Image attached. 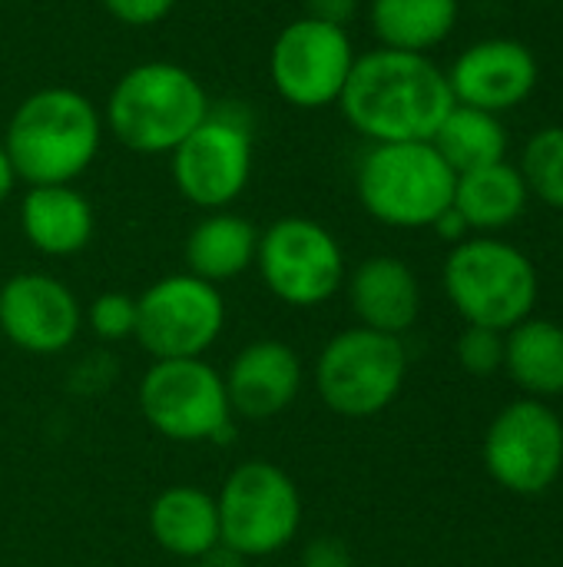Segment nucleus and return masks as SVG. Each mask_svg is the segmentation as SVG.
I'll list each match as a JSON object with an SVG mask.
<instances>
[{
  "label": "nucleus",
  "instance_id": "obj_9",
  "mask_svg": "<svg viewBox=\"0 0 563 567\" xmlns=\"http://www.w3.org/2000/svg\"><path fill=\"white\" fill-rule=\"evenodd\" d=\"M256 269L265 289L292 306L315 309L345 286V252L329 226L309 216H282L259 233Z\"/></svg>",
  "mask_w": 563,
  "mask_h": 567
},
{
  "label": "nucleus",
  "instance_id": "obj_25",
  "mask_svg": "<svg viewBox=\"0 0 563 567\" xmlns=\"http://www.w3.org/2000/svg\"><path fill=\"white\" fill-rule=\"evenodd\" d=\"M518 169L534 199L563 213V126L538 130L524 143Z\"/></svg>",
  "mask_w": 563,
  "mask_h": 567
},
{
  "label": "nucleus",
  "instance_id": "obj_2",
  "mask_svg": "<svg viewBox=\"0 0 563 567\" xmlns=\"http://www.w3.org/2000/svg\"><path fill=\"white\" fill-rule=\"evenodd\" d=\"M0 143L20 183H76L100 153L103 113L73 86H43L17 103Z\"/></svg>",
  "mask_w": 563,
  "mask_h": 567
},
{
  "label": "nucleus",
  "instance_id": "obj_26",
  "mask_svg": "<svg viewBox=\"0 0 563 567\" xmlns=\"http://www.w3.org/2000/svg\"><path fill=\"white\" fill-rule=\"evenodd\" d=\"M86 326L103 342H123L136 332V296L100 292L86 309Z\"/></svg>",
  "mask_w": 563,
  "mask_h": 567
},
{
  "label": "nucleus",
  "instance_id": "obj_11",
  "mask_svg": "<svg viewBox=\"0 0 563 567\" xmlns=\"http://www.w3.org/2000/svg\"><path fill=\"white\" fill-rule=\"evenodd\" d=\"M226 329V302L219 286L192 272L156 279L136 296L133 339L159 359H202Z\"/></svg>",
  "mask_w": 563,
  "mask_h": 567
},
{
  "label": "nucleus",
  "instance_id": "obj_5",
  "mask_svg": "<svg viewBox=\"0 0 563 567\" xmlns=\"http://www.w3.org/2000/svg\"><path fill=\"white\" fill-rule=\"evenodd\" d=\"M458 173L441 159L431 140L368 143L355 169L362 209L392 229H431L451 206Z\"/></svg>",
  "mask_w": 563,
  "mask_h": 567
},
{
  "label": "nucleus",
  "instance_id": "obj_33",
  "mask_svg": "<svg viewBox=\"0 0 563 567\" xmlns=\"http://www.w3.org/2000/svg\"><path fill=\"white\" fill-rule=\"evenodd\" d=\"M561 236H563V213H561Z\"/></svg>",
  "mask_w": 563,
  "mask_h": 567
},
{
  "label": "nucleus",
  "instance_id": "obj_29",
  "mask_svg": "<svg viewBox=\"0 0 563 567\" xmlns=\"http://www.w3.org/2000/svg\"><path fill=\"white\" fill-rule=\"evenodd\" d=\"M302 567H352V555L338 538H315L302 555Z\"/></svg>",
  "mask_w": 563,
  "mask_h": 567
},
{
  "label": "nucleus",
  "instance_id": "obj_14",
  "mask_svg": "<svg viewBox=\"0 0 563 567\" xmlns=\"http://www.w3.org/2000/svg\"><path fill=\"white\" fill-rule=\"evenodd\" d=\"M83 309L66 282L50 272H17L0 286V332L30 355H56L80 336Z\"/></svg>",
  "mask_w": 563,
  "mask_h": 567
},
{
  "label": "nucleus",
  "instance_id": "obj_15",
  "mask_svg": "<svg viewBox=\"0 0 563 567\" xmlns=\"http://www.w3.org/2000/svg\"><path fill=\"white\" fill-rule=\"evenodd\" d=\"M445 73L455 103L501 116L538 90L541 63L534 50L514 37H484L465 47Z\"/></svg>",
  "mask_w": 563,
  "mask_h": 567
},
{
  "label": "nucleus",
  "instance_id": "obj_10",
  "mask_svg": "<svg viewBox=\"0 0 563 567\" xmlns=\"http://www.w3.org/2000/svg\"><path fill=\"white\" fill-rule=\"evenodd\" d=\"M139 412L169 442H216L232 429L222 372L206 359H159L139 382Z\"/></svg>",
  "mask_w": 563,
  "mask_h": 567
},
{
  "label": "nucleus",
  "instance_id": "obj_6",
  "mask_svg": "<svg viewBox=\"0 0 563 567\" xmlns=\"http://www.w3.org/2000/svg\"><path fill=\"white\" fill-rule=\"evenodd\" d=\"M222 548L236 558H269L285 551L302 528V495L292 475L265 458L236 465L219 495Z\"/></svg>",
  "mask_w": 563,
  "mask_h": 567
},
{
  "label": "nucleus",
  "instance_id": "obj_12",
  "mask_svg": "<svg viewBox=\"0 0 563 567\" xmlns=\"http://www.w3.org/2000/svg\"><path fill=\"white\" fill-rule=\"evenodd\" d=\"M355 56L348 27L299 17L279 30L269 50V76L289 106L325 110L338 103Z\"/></svg>",
  "mask_w": 563,
  "mask_h": 567
},
{
  "label": "nucleus",
  "instance_id": "obj_7",
  "mask_svg": "<svg viewBox=\"0 0 563 567\" xmlns=\"http://www.w3.org/2000/svg\"><path fill=\"white\" fill-rule=\"evenodd\" d=\"M408 355L402 339L355 326L332 336L315 359V392L342 419H375L402 392Z\"/></svg>",
  "mask_w": 563,
  "mask_h": 567
},
{
  "label": "nucleus",
  "instance_id": "obj_4",
  "mask_svg": "<svg viewBox=\"0 0 563 567\" xmlns=\"http://www.w3.org/2000/svg\"><path fill=\"white\" fill-rule=\"evenodd\" d=\"M441 282L448 302L468 326L494 332L531 319L541 292L531 256L498 236H468L451 246Z\"/></svg>",
  "mask_w": 563,
  "mask_h": 567
},
{
  "label": "nucleus",
  "instance_id": "obj_16",
  "mask_svg": "<svg viewBox=\"0 0 563 567\" xmlns=\"http://www.w3.org/2000/svg\"><path fill=\"white\" fill-rule=\"evenodd\" d=\"M232 415L265 422L282 415L302 392V362L289 342L259 339L239 349L222 375Z\"/></svg>",
  "mask_w": 563,
  "mask_h": 567
},
{
  "label": "nucleus",
  "instance_id": "obj_24",
  "mask_svg": "<svg viewBox=\"0 0 563 567\" xmlns=\"http://www.w3.org/2000/svg\"><path fill=\"white\" fill-rule=\"evenodd\" d=\"M431 146L455 173L508 159V130L498 113L455 103L431 136Z\"/></svg>",
  "mask_w": 563,
  "mask_h": 567
},
{
  "label": "nucleus",
  "instance_id": "obj_23",
  "mask_svg": "<svg viewBox=\"0 0 563 567\" xmlns=\"http://www.w3.org/2000/svg\"><path fill=\"white\" fill-rule=\"evenodd\" d=\"M458 0H372L368 23L378 47L405 53H431L458 27Z\"/></svg>",
  "mask_w": 563,
  "mask_h": 567
},
{
  "label": "nucleus",
  "instance_id": "obj_20",
  "mask_svg": "<svg viewBox=\"0 0 563 567\" xmlns=\"http://www.w3.org/2000/svg\"><path fill=\"white\" fill-rule=\"evenodd\" d=\"M256 249L259 229L252 226V219L229 209H216L206 213L186 236V272L202 282L222 286L256 266Z\"/></svg>",
  "mask_w": 563,
  "mask_h": 567
},
{
  "label": "nucleus",
  "instance_id": "obj_17",
  "mask_svg": "<svg viewBox=\"0 0 563 567\" xmlns=\"http://www.w3.org/2000/svg\"><path fill=\"white\" fill-rule=\"evenodd\" d=\"M358 326L402 339L421 316V286L398 256H372L345 276Z\"/></svg>",
  "mask_w": 563,
  "mask_h": 567
},
{
  "label": "nucleus",
  "instance_id": "obj_27",
  "mask_svg": "<svg viewBox=\"0 0 563 567\" xmlns=\"http://www.w3.org/2000/svg\"><path fill=\"white\" fill-rule=\"evenodd\" d=\"M458 365L471 375H494L504 369V332L468 326L455 346Z\"/></svg>",
  "mask_w": 563,
  "mask_h": 567
},
{
  "label": "nucleus",
  "instance_id": "obj_22",
  "mask_svg": "<svg viewBox=\"0 0 563 567\" xmlns=\"http://www.w3.org/2000/svg\"><path fill=\"white\" fill-rule=\"evenodd\" d=\"M504 372L528 399L563 395V326L551 319H524L504 332Z\"/></svg>",
  "mask_w": 563,
  "mask_h": 567
},
{
  "label": "nucleus",
  "instance_id": "obj_3",
  "mask_svg": "<svg viewBox=\"0 0 563 567\" xmlns=\"http://www.w3.org/2000/svg\"><path fill=\"white\" fill-rule=\"evenodd\" d=\"M212 103L199 76L173 60L129 66L110 90L103 126L139 156L173 153L206 116Z\"/></svg>",
  "mask_w": 563,
  "mask_h": 567
},
{
  "label": "nucleus",
  "instance_id": "obj_30",
  "mask_svg": "<svg viewBox=\"0 0 563 567\" xmlns=\"http://www.w3.org/2000/svg\"><path fill=\"white\" fill-rule=\"evenodd\" d=\"M358 3L362 0H305V7H309L305 17H315V20H325L335 27H348L352 17L358 13Z\"/></svg>",
  "mask_w": 563,
  "mask_h": 567
},
{
  "label": "nucleus",
  "instance_id": "obj_18",
  "mask_svg": "<svg viewBox=\"0 0 563 567\" xmlns=\"http://www.w3.org/2000/svg\"><path fill=\"white\" fill-rule=\"evenodd\" d=\"M96 216L90 199L73 186H27L20 199V233L43 256H76L90 246Z\"/></svg>",
  "mask_w": 563,
  "mask_h": 567
},
{
  "label": "nucleus",
  "instance_id": "obj_13",
  "mask_svg": "<svg viewBox=\"0 0 563 567\" xmlns=\"http://www.w3.org/2000/svg\"><path fill=\"white\" fill-rule=\"evenodd\" d=\"M484 468L511 495H544L563 472V422L541 399H518L484 435Z\"/></svg>",
  "mask_w": 563,
  "mask_h": 567
},
{
  "label": "nucleus",
  "instance_id": "obj_28",
  "mask_svg": "<svg viewBox=\"0 0 563 567\" xmlns=\"http://www.w3.org/2000/svg\"><path fill=\"white\" fill-rule=\"evenodd\" d=\"M100 3L123 27H156L176 7V0H100Z\"/></svg>",
  "mask_w": 563,
  "mask_h": 567
},
{
  "label": "nucleus",
  "instance_id": "obj_19",
  "mask_svg": "<svg viewBox=\"0 0 563 567\" xmlns=\"http://www.w3.org/2000/svg\"><path fill=\"white\" fill-rule=\"evenodd\" d=\"M153 542L186 561H202L222 548L216 495L199 485H173L159 492L149 505Z\"/></svg>",
  "mask_w": 563,
  "mask_h": 567
},
{
  "label": "nucleus",
  "instance_id": "obj_31",
  "mask_svg": "<svg viewBox=\"0 0 563 567\" xmlns=\"http://www.w3.org/2000/svg\"><path fill=\"white\" fill-rule=\"evenodd\" d=\"M431 229L438 233V239H445V243H451V246H458V243H465L468 236H475V233L468 229L465 216H461L455 206H448V209L431 223Z\"/></svg>",
  "mask_w": 563,
  "mask_h": 567
},
{
  "label": "nucleus",
  "instance_id": "obj_8",
  "mask_svg": "<svg viewBox=\"0 0 563 567\" xmlns=\"http://www.w3.org/2000/svg\"><path fill=\"white\" fill-rule=\"evenodd\" d=\"M179 196L206 213L232 206L252 179V120L236 103H219L169 153Z\"/></svg>",
  "mask_w": 563,
  "mask_h": 567
},
{
  "label": "nucleus",
  "instance_id": "obj_1",
  "mask_svg": "<svg viewBox=\"0 0 563 567\" xmlns=\"http://www.w3.org/2000/svg\"><path fill=\"white\" fill-rule=\"evenodd\" d=\"M335 106L368 143H415L435 136L455 96L428 53L375 47L355 56Z\"/></svg>",
  "mask_w": 563,
  "mask_h": 567
},
{
  "label": "nucleus",
  "instance_id": "obj_32",
  "mask_svg": "<svg viewBox=\"0 0 563 567\" xmlns=\"http://www.w3.org/2000/svg\"><path fill=\"white\" fill-rule=\"evenodd\" d=\"M17 183H20V179H17V173H13V166H10V156H7V150H3V143H0V206L10 199V193H13Z\"/></svg>",
  "mask_w": 563,
  "mask_h": 567
},
{
  "label": "nucleus",
  "instance_id": "obj_21",
  "mask_svg": "<svg viewBox=\"0 0 563 567\" xmlns=\"http://www.w3.org/2000/svg\"><path fill=\"white\" fill-rule=\"evenodd\" d=\"M528 183L508 159L458 173L451 206L465 216L468 229L478 236H494L514 226L528 209Z\"/></svg>",
  "mask_w": 563,
  "mask_h": 567
}]
</instances>
